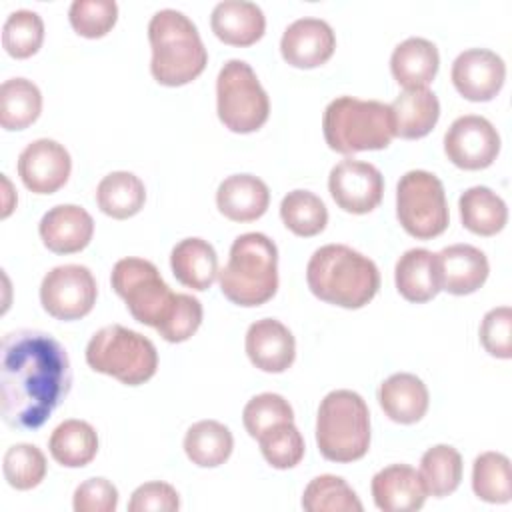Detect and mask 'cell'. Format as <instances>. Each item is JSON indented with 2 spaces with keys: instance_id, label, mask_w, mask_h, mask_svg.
Returning <instances> with one entry per match:
<instances>
[{
  "instance_id": "cell-1",
  "label": "cell",
  "mask_w": 512,
  "mask_h": 512,
  "mask_svg": "<svg viewBox=\"0 0 512 512\" xmlns=\"http://www.w3.org/2000/svg\"><path fill=\"white\" fill-rule=\"evenodd\" d=\"M70 384V360L56 338L30 328L4 334L0 350V410L10 428H40L66 398Z\"/></svg>"
},
{
  "instance_id": "cell-2",
  "label": "cell",
  "mask_w": 512,
  "mask_h": 512,
  "mask_svg": "<svg viewBox=\"0 0 512 512\" xmlns=\"http://www.w3.org/2000/svg\"><path fill=\"white\" fill-rule=\"evenodd\" d=\"M306 282L322 302L342 308L366 306L380 288L376 264L346 244L320 246L308 260Z\"/></svg>"
},
{
  "instance_id": "cell-3",
  "label": "cell",
  "mask_w": 512,
  "mask_h": 512,
  "mask_svg": "<svg viewBox=\"0 0 512 512\" xmlns=\"http://www.w3.org/2000/svg\"><path fill=\"white\" fill-rule=\"evenodd\" d=\"M152 48L150 72L162 86H184L198 78L208 62V52L196 24L180 10H158L148 22Z\"/></svg>"
},
{
  "instance_id": "cell-4",
  "label": "cell",
  "mask_w": 512,
  "mask_h": 512,
  "mask_svg": "<svg viewBox=\"0 0 512 512\" xmlns=\"http://www.w3.org/2000/svg\"><path fill=\"white\" fill-rule=\"evenodd\" d=\"M222 294L238 306L252 308L268 302L278 290V248L262 232L240 234L226 266L218 272Z\"/></svg>"
},
{
  "instance_id": "cell-5",
  "label": "cell",
  "mask_w": 512,
  "mask_h": 512,
  "mask_svg": "<svg viewBox=\"0 0 512 512\" xmlns=\"http://www.w3.org/2000/svg\"><path fill=\"white\" fill-rule=\"evenodd\" d=\"M326 144L338 154L382 150L394 138L390 106L354 96L334 98L322 116Z\"/></svg>"
},
{
  "instance_id": "cell-6",
  "label": "cell",
  "mask_w": 512,
  "mask_h": 512,
  "mask_svg": "<svg viewBox=\"0 0 512 512\" xmlns=\"http://www.w3.org/2000/svg\"><path fill=\"white\" fill-rule=\"evenodd\" d=\"M316 444L330 462L360 460L370 448V412L364 398L352 390H332L316 416Z\"/></svg>"
},
{
  "instance_id": "cell-7",
  "label": "cell",
  "mask_w": 512,
  "mask_h": 512,
  "mask_svg": "<svg viewBox=\"0 0 512 512\" xmlns=\"http://www.w3.org/2000/svg\"><path fill=\"white\" fill-rule=\"evenodd\" d=\"M86 362L94 372L112 376L126 386H138L156 374L158 352L152 340L140 332L110 324L90 338Z\"/></svg>"
},
{
  "instance_id": "cell-8",
  "label": "cell",
  "mask_w": 512,
  "mask_h": 512,
  "mask_svg": "<svg viewBox=\"0 0 512 512\" xmlns=\"http://www.w3.org/2000/svg\"><path fill=\"white\" fill-rule=\"evenodd\" d=\"M216 110L220 122L238 134L264 126L270 114V100L256 72L244 60H228L216 78Z\"/></svg>"
},
{
  "instance_id": "cell-9",
  "label": "cell",
  "mask_w": 512,
  "mask_h": 512,
  "mask_svg": "<svg viewBox=\"0 0 512 512\" xmlns=\"http://www.w3.org/2000/svg\"><path fill=\"white\" fill-rule=\"evenodd\" d=\"M110 282L140 324L158 328L172 312L176 294L150 260L134 256L118 260L112 268Z\"/></svg>"
},
{
  "instance_id": "cell-10",
  "label": "cell",
  "mask_w": 512,
  "mask_h": 512,
  "mask_svg": "<svg viewBox=\"0 0 512 512\" xmlns=\"http://www.w3.org/2000/svg\"><path fill=\"white\" fill-rule=\"evenodd\" d=\"M396 218L418 240L440 236L448 228V202L440 178L426 170H410L396 186Z\"/></svg>"
},
{
  "instance_id": "cell-11",
  "label": "cell",
  "mask_w": 512,
  "mask_h": 512,
  "mask_svg": "<svg viewBox=\"0 0 512 512\" xmlns=\"http://www.w3.org/2000/svg\"><path fill=\"white\" fill-rule=\"evenodd\" d=\"M96 294V280L82 264L56 266L40 284L42 308L56 320L84 318L94 308Z\"/></svg>"
},
{
  "instance_id": "cell-12",
  "label": "cell",
  "mask_w": 512,
  "mask_h": 512,
  "mask_svg": "<svg viewBox=\"0 0 512 512\" xmlns=\"http://www.w3.org/2000/svg\"><path fill=\"white\" fill-rule=\"evenodd\" d=\"M444 152L462 170H482L496 160L500 134L484 116L466 114L456 118L446 130Z\"/></svg>"
},
{
  "instance_id": "cell-13",
  "label": "cell",
  "mask_w": 512,
  "mask_h": 512,
  "mask_svg": "<svg viewBox=\"0 0 512 512\" xmlns=\"http://www.w3.org/2000/svg\"><path fill=\"white\" fill-rule=\"evenodd\" d=\"M328 190L344 212L368 214L382 200L384 176L370 162L344 158L330 170Z\"/></svg>"
},
{
  "instance_id": "cell-14",
  "label": "cell",
  "mask_w": 512,
  "mask_h": 512,
  "mask_svg": "<svg viewBox=\"0 0 512 512\" xmlns=\"http://www.w3.org/2000/svg\"><path fill=\"white\" fill-rule=\"evenodd\" d=\"M72 160L68 150L50 138L30 142L18 156V176L34 194H52L60 190L70 176Z\"/></svg>"
},
{
  "instance_id": "cell-15",
  "label": "cell",
  "mask_w": 512,
  "mask_h": 512,
  "mask_svg": "<svg viewBox=\"0 0 512 512\" xmlns=\"http://www.w3.org/2000/svg\"><path fill=\"white\" fill-rule=\"evenodd\" d=\"M450 76L460 96L472 102H488L504 86L506 64L492 50L470 48L456 56Z\"/></svg>"
},
{
  "instance_id": "cell-16",
  "label": "cell",
  "mask_w": 512,
  "mask_h": 512,
  "mask_svg": "<svg viewBox=\"0 0 512 512\" xmlns=\"http://www.w3.org/2000/svg\"><path fill=\"white\" fill-rule=\"evenodd\" d=\"M336 48L332 26L320 18H298L282 34V58L294 68H316L330 60Z\"/></svg>"
},
{
  "instance_id": "cell-17",
  "label": "cell",
  "mask_w": 512,
  "mask_h": 512,
  "mask_svg": "<svg viewBox=\"0 0 512 512\" xmlns=\"http://www.w3.org/2000/svg\"><path fill=\"white\" fill-rule=\"evenodd\" d=\"M440 290L456 296L476 292L488 278L486 254L472 244H452L436 254Z\"/></svg>"
},
{
  "instance_id": "cell-18",
  "label": "cell",
  "mask_w": 512,
  "mask_h": 512,
  "mask_svg": "<svg viewBox=\"0 0 512 512\" xmlns=\"http://www.w3.org/2000/svg\"><path fill=\"white\" fill-rule=\"evenodd\" d=\"M38 232L50 252L74 254L90 244L94 220L82 206L58 204L42 216Z\"/></svg>"
},
{
  "instance_id": "cell-19",
  "label": "cell",
  "mask_w": 512,
  "mask_h": 512,
  "mask_svg": "<svg viewBox=\"0 0 512 512\" xmlns=\"http://www.w3.org/2000/svg\"><path fill=\"white\" fill-rule=\"evenodd\" d=\"M246 354L262 372H284L296 356V340L292 332L276 318H262L248 326Z\"/></svg>"
},
{
  "instance_id": "cell-20",
  "label": "cell",
  "mask_w": 512,
  "mask_h": 512,
  "mask_svg": "<svg viewBox=\"0 0 512 512\" xmlns=\"http://www.w3.org/2000/svg\"><path fill=\"white\" fill-rule=\"evenodd\" d=\"M374 504L384 512H412L426 502V486L420 472L408 464H390L372 478Z\"/></svg>"
},
{
  "instance_id": "cell-21",
  "label": "cell",
  "mask_w": 512,
  "mask_h": 512,
  "mask_svg": "<svg viewBox=\"0 0 512 512\" xmlns=\"http://www.w3.org/2000/svg\"><path fill=\"white\" fill-rule=\"evenodd\" d=\"M212 32L230 46H252L264 36L266 16L262 8L248 0L218 2L210 16Z\"/></svg>"
},
{
  "instance_id": "cell-22",
  "label": "cell",
  "mask_w": 512,
  "mask_h": 512,
  "mask_svg": "<svg viewBox=\"0 0 512 512\" xmlns=\"http://www.w3.org/2000/svg\"><path fill=\"white\" fill-rule=\"evenodd\" d=\"M268 204L270 190L254 174H232L216 190V206L232 222H252L268 210Z\"/></svg>"
},
{
  "instance_id": "cell-23",
  "label": "cell",
  "mask_w": 512,
  "mask_h": 512,
  "mask_svg": "<svg viewBox=\"0 0 512 512\" xmlns=\"http://www.w3.org/2000/svg\"><path fill=\"white\" fill-rule=\"evenodd\" d=\"M378 402L390 420L414 424L426 414L430 396L426 384L416 374L396 372L380 384Z\"/></svg>"
},
{
  "instance_id": "cell-24",
  "label": "cell",
  "mask_w": 512,
  "mask_h": 512,
  "mask_svg": "<svg viewBox=\"0 0 512 512\" xmlns=\"http://www.w3.org/2000/svg\"><path fill=\"white\" fill-rule=\"evenodd\" d=\"M438 66L440 54L436 44L420 36L406 38L390 56L392 76L400 86H404V90L428 88L438 72Z\"/></svg>"
},
{
  "instance_id": "cell-25",
  "label": "cell",
  "mask_w": 512,
  "mask_h": 512,
  "mask_svg": "<svg viewBox=\"0 0 512 512\" xmlns=\"http://www.w3.org/2000/svg\"><path fill=\"white\" fill-rule=\"evenodd\" d=\"M388 106L394 122V136L404 140L426 136L440 118V102L428 88L404 90Z\"/></svg>"
},
{
  "instance_id": "cell-26",
  "label": "cell",
  "mask_w": 512,
  "mask_h": 512,
  "mask_svg": "<svg viewBox=\"0 0 512 512\" xmlns=\"http://www.w3.org/2000/svg\"><path fill=\"white\" fill-rule=\"evenodd\" d=\"M174 278L192 290H208L218 276V256L210 242L202 238H184L170 252Z\"/></svg>"
},
{
  "instance_id": "cell-27",
  "label": "cell",
  "mask_w": 512,
  "mask_h": 512,
  "mask_svg": "<svg viewBox=\"0 0 512 512\" xmlns=\"http://www.w3.org/2000/svg\"><path fill=\"white\" fill-rule=\"evenodd\" d=\"M394 282L408 302H428L440 292L436 254L426 248L406 250L394 268Z\"/></svg>"
},
{
  "instance_id": "cell-28",
  "label": "cell",
  "mask_w": 512,
  "mask_h": 512,
  "mask_svg": "<svg viewBox=\"0 0 512 512\" xmlns=\"http://www.w3.org/2000/svg\"><path fill=\"white\" fill-rule=\"evenodd\" d=\"M458 208L464 228L478 236H494L508 222L506 202L488 186H472L464 190Z\"/></svg>"
},
{
  "instance_id": "cell-29",
  "label": "cell",
  "mask_w": 512,
  "mask_h": 512,
  "mask_svg": "<svg viewBox=\"0 0 512 512\" xmlns=\"http://www.w3.org/2000/svg\"><path fill=\"white\" fill-rule=\"evenodd\" d=\"M98 208L116 220H126L138 214L146 202L144 182L126 170L110 172L96 188Z\"/></svg>"
},
{
  "instance_id": "cell-30",
  "label": "cell",
  "mask_w": 512,
  "mask_h": 512,
  "mask_svg": "<svg viewBox=\"0 0 512 512\" xmlns=\"http://www.w3.org/2000/svg\"><path fill=\"white\" fill-rule=\"evenodd\" d=\"M52 458L66 468H82L90 464L98 452V434L84 420H64L48 440Z\"/></svg>"
},
{
  "instance_id": "cell-31",
  "label": "cell",
  "mask_w": 512,
  "mask_h": 512,
  "mask_svg": "<svg viewBox=\"0 0 512 512\" xmlns=\"http://www.w3.org/2000/svg\"><path fill=\"white\" fill-rule=\"evenodd\" d=\"M234 448V436L218 420H200L192 424L184 436V452L188 460L200 468H216L224 464Z\"/></svg>"
},
{
  "instance_id": "cell-32",
  "label": "cell",
  "mask_w": 512,
  "mask_h": 512,
  "mask_svg": "<svg viewBox=\"0 0 512 512\" xmlns=\"http://www.w3.org/2000/svg\"><path fill=\"white\" fill-rule=\"evenodd\" d=\"M42 112L40 88L26 78H10L0 86V124L4 130H24Z\"/></svg>"
},
{
  "instance_id": "cell-33",
  "label": "cell",
  "mask_w": 512,
  "mask_h": 512,
  "mask_svg": "<svg viewBox=\"0 0 512 512\" xmlns=\"http://www.w3.org/2000/svg\"><path fill=\"white\" fill-rule=\"evenodd\" d=\"M420 476L430 496L452 494L462 480V456L454 446L436 444L422 454Z\"/></svg>"
},
{
  "instance_id": "cell-34",
  "label": "cell",
  "mask_w": 512,
  "mask_h": 512,
  "mask_svg": "<svg viewBox=\"0 0 512 512\" xmlns=\"http://www.w3.org/2000/svg\"><path fill=\"white\" fill-rule=\"evenodd\" d=\"M280 218L296 236H316L328 224L326 204L308 190H292L280 202Z\"/></svg>"
},
{
  "instance_id": "cell-35",
  "label": "cell",
  "mask_w": 512,
  "mask_h": 512,
  "mask_svg": "<svg viewBox=\"0 0 512 512\" xmlns=\"http://www.w3.org/2000/svg\"><path fill=\"white\" fill-rule=\"evenodd\" d=\"M472 490L490 504H506L512 498L510 460L500 452H482L472 466Z\"/></svg>"
},
{
  "instance_id": "cell-36",
  "label": "cell",
  "mask_w": 512,
  "mask_h": 512,
  "mask_svg": "<svg viewBox=\"0 0 512 512\" xmlns=\"http://www.w3.org/2000/svg\"><path fill=\"white\" fill-rule=\"evenodd\" d=\"M302 508L308 512H362V502L344 478L322 474L304 488Z\"/></svg>"
},
{
  "instance_id": "cell-37",
  "label": "cell",
  "mask_w": 512,
  "mask_h": 512,
  "mask_svg": "<svg viewBox=\"0 0 512 512\" xmlns=\"http://www.w3.org/2000/svg\"><path fill=\"white\" fill-rule=\"evenodd\" d=\"M44 40V22L34 10L12 12L2 26V46L12 58H30Z\"/></svg>"
},
{
  "instance_id": "cell-38",
  "label": "cell",
  "mask_w": 512,
  "mask_h": 512,
  "mask_svg": "<svg viewBox=\"0 0 512 512\" xmlns=\"http://www.w3.org/2000/svg\"><path fill=\"white\" fill-rule=\"evenodd\" d=\"M2 470L6 482L16 490L36 488L46 476V456L34 444H14L4 452Z\"/></svg>"
},
{
  "instance_id": "cell-39",
  "label": "cell",
  "mask_w": 512,
  "mask_h": 512,
  "mask_svg": "<svg viewBox=\"0 0 512 512\" xmlns=\"http://www.w3.org/2000/svg\"><path fill=\"white\" fill-rule=\"evenodd\" d=\"M258 442L264 460L278 470L294 468L304 456V438L294 422H280L268 428Z\"/></svg>"
},
{
  "instance_id": "cell-40",
  "label": "cell",
  "mask_w": 512,
  "mask_h": 512,
  "mask_svg": "<svg viewBox=\"0 0 512 512\" xmlns=\"http://www.w3.org/2000/svg\"><path fill=\"white\" fill-rule=\"evenodd\" d=\"M294 410L288 400L274 392H262L248 400L242 412V422L252 438H260L268 428L280 422H292Z\"/></svg>"
},
{
  "instance_id": "cell-41",
  "label": "cell",
  "mask_w": 512,
  "mask_h": 512,
  "mask_svg": "<svg viewBox=\"0 0 512 512\" xmlns=\"http://www.w3.org/2000/svg\"><path fill=\"white\" fill-rule=\"evenodd\" d=\"M68 20L80 36L102 38L118 20V4L114 0H74Z\"/></svg>"
},
{
  "instance_id": "cell-42",
  "label": "cell",
  "mask_w": 512,
  "mask_h": 512,
  "mask_svg": "<svg viewBox=\"0 0 512 512\" xmlns=\"http://www.w3.org/2000/svg\"><path fill=\"white\" fill-rule=\"evenodd\" d=\"M202 324V304L190 294H176L172 312L156 328L166 342H184L188 340Z\"/></svg>"
},
{
  "instance_id": "cell-43",
  "label": "cell",
  "mask_w": 512,
  "mask_h": 512,
  "mask_svg": "<svg viewBox=\"0 0 512 512\" xmlns=\"http://www.w3.org/2000/svg\"><path fill=\"white\" fill-rule=\"evenodd\" d=\"M480 342L490 356L512 358V308L498 306L484 314L480 324Z\"/></svg>"
},
{
  "instance_id": "cell-44",
  "label": "cell",
  "mask_w": 512,
  "mask_h": 512,
  "mask_svg": "<svg viewBox=\"0 0 512 512\" xmlns=\"http://www.w3.org/2000/svg\"><path fill=\"white\" fill-rule=\"evenodd\" d=\"M72 506L76 512H114L118 490L106 478H88L74 490Z\"/></svg>"
},
{
  "instance_id": "cell-45",
  "label": "cell",
  "mask_w": 512,
  "mask_h": 512,
  "mask_svg": "<svg viewBox=\"0 0 512 512\" xmlns=\"http://www.w3.org/2000/svg\"><path fill=\"white\" fill-rule=\"evenodd\" d=\"M180 508V496L166 482H146L138 486L128 502L130 512H174Z\"/></svg>"
},
{
  "instance_id": "cell-46",
  "label": "cell",
  "mask_w": 512,
  "mask_h": 512,
  "mask_svg": "<svg viewBox=\"0 0 512 512\" xmlns=\"http://www.w3.org/2000/svg\"><path fill=\"white\" fill-rule=\"evenodd\" d=\"M2 182H4V188H6V198H8V196H10V192H12V188H10V182H8V178H6L4 174H2ZM10 212H12V206H10V202L6 200V202H4V210H2V218H6Z\"/></svg>"
}]
</instances>
